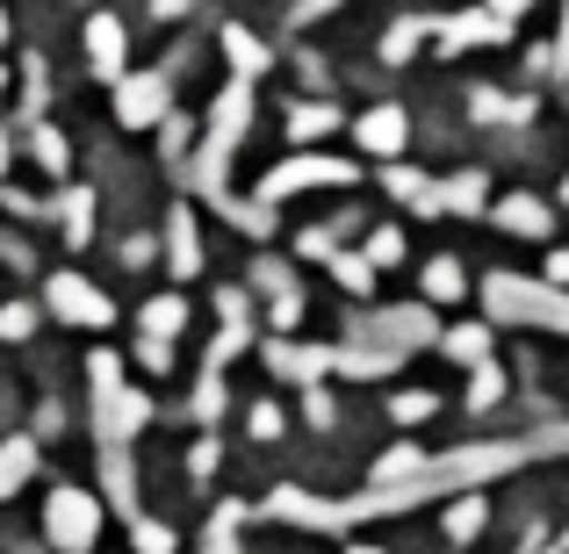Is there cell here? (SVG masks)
<instances>
[{
  "label": "cell",
  "instance_id": "cell-2",
  "mask_svg": "<svg viewBox=\"0 0 569 554\" xmlns=\"http://www.w3.org/2000/svg\"><path fill=\"white\" fill-rule=\"evenodd\" d=\"M483 303H490V318H505V324H533V332H562L569 339V289H556V281L490 274Z\"/></svg>",
  "mask_w": 569,
  "mask_h": 554
},
{
  "label": "cell",
  "instance_id": "cell-39",
  "mask_svg": "<svg viewBox=\"0 0 569 554\" xmlns=\"http://www.w3.org/2000/svg\"><path fill=\"white\" fill-rule=\"evenodd\" d=\"M548 66L569 80V8H562V29H556V51H548Z\"/></svg>",
  "mask_w": 569,
  "mask_h": 554
},
{
  "label": "cell",
  "instance_id": "cell-49",
  "mask_svg": "<svg viewBox=\"0 0 569 554\" xmlns=\"http://www.w3.org/2000/svg\"><path fill=\"white\" fill-rule=\"evenodd\" d=\"M562 202H569V181H562Z\"/></svg>",
  "mask_w": 569,
  "mask_h": 554
},
{
  "label": "cell",
  "instance_id": "cell-38",
  "mask_svg": "<svg viewBox=\"0 0 569 554\" xmlns=\"http://www.w3.org/2000/svg\"><path fill=\"white\" fill-rule=\"evenodd\" d=\"M252 440H281V411H274V403H260V411H252Z\"/></svg>",
  "mask_w": 569,
  "mask_h": 554
},
{
  "label": "cell",
  "instance_id": "cell-40",
  "mask_svg": "<svg viewBox=\"0 0 569 554\" xmlns=\"http://www.w3.org/2000/svg\"><path fill=\"white\" fill-rule=\"evenodd\" d=\"M303 403H310V425H332V396H325V389H310Z\"/></svg>",
  "mask_w": 569,
  "mask_h": 554
},
{
  "label": "cell",
  "instance_id": "cell-47",
  "mask_svg": "<svg viewBox=\"0 0 569 554\" xmlns=\"http://www.w3.org/2000/svg\"><path fill=\"white\" fill-rule=\"evenodd\" d=\"M347 554H382V547H347Z\"/></svg>",
  "mask_w": 569,
  "mask_h": 554
},
{
  "label": "cell",
  "instance_id": "cell-29",
  "mask_svg": "<svg viewBox=\"0 0 569 554\" xmlns=\"http://www.w3.org/2000/svg\"><path fill=\"white\" fill-rule=\"evenodd\" d=\"M66 238H72V245H87V238H94V194H87V188L66 194Z\"/></svg>",
  "mask_w": 569,
  "mask_h": 554
},
{
  "label": "cell",
  "instance_id": "cell-35",
  "mask_svg": "<svg viewBox=\"0 0 569 554\" xmlns=\"http://www.w3.org/2000/svg\"><path fill=\"white\" fill-rule=\"evenodd\" d=\"M238 518H246V512L231 504V512H223L217 526H209V547H202V554H238V541H231V526H238Z\"/></svg>",
  "mask_w": 569,
  "mask_h": 554
},
{
  "label": "cell",
  "instance_id": "cell-13",
  "mask_svg": "<svg viewBox=\"0 0 569 554\" xmlns=\"http://www.w3.org/2000/svg\"><path fill=\"white\" fill-rule=\"evenodd\" d=\"M490 223L512 238H548L556 231V216H548V202H533V194H505L498 209H490Z\"/></svg>",
  "mask_w": 569,
  "mask_h": 554
},
{
  "label": "cell",
  "instance_id": "cell-41",
  "mask_svg": "<svg viewBox=\"0 0 569 554\" xmlns=\"http://www.w3.org/2000/svg\"><path fill=\"white\" fill-rule=\"evenodd\" d=\"M548 281H556V289H569V245L548 252Z\"/></svg>",
  "mask_w": 569,
  "mask_h": 554
},
{
  "label": "cell",
  "instance_id": "cell-18",
  "mask_svg": "<svg viewBox=\"0 0 569 554\" xmlns=\"http://www.w3.org/2000/svg\"><path fill=\"white\" fill-rule=\"evenodd\" d=\"M37 475V440H0V504Z\"/></svg>",
  "mask_w": 569,
  "mask_h": 554
},
{
  "label": "cell",
  "instance_id": "cell-1",
  "mask_svg": "<svg viewBox=\"0 0 569 554\" xmlns=\"http://www.w3.org/2000/svg\"><path fill=\"white\" fill-rule=\"evenodd\" d=\"M548 454H569V425H541V432H519V440H476V446H455V454H426L411 475H397V483H368L361 497L274 490L260 512L281 518V526H310V533H353V526H368V518L418 512V504H432V497L476 490V483H490V475H512V469L548 461Z\"/></svg>",
  "mask_w": 569,
  "mask_h": 554
},
{
  "label": "cell",
  "instance_id": "cell-27",
  "mask_svg": "<svg viewBox=\"0 0 569 554\" xmlns=\"http://www.w3.org/2000/svg\"><path fill=\"white\" fill-rule=\"evenodd\" d=\"M418 37H426V14H403V22L382 37V58H389V66H403V58L418 51Z\"/></svg>",
  "mask_w": 569,
  "mask_h": 554
},
{
  "label": "cell",
  "instance_id": "cell-31",
  "mask_svg": "<svg viewBox=\"0 0 569 554\" xmlns=\"http://www.w3.org/2000/svg\"><path fill=\"white\" fill-rule=\"evenodd\" d=\"M29 152H37L43 173H66V138H58L51 123H37V138H29Z\"/></svg>",
  "mask_w": 569,
  "mask_h": 554
},
{
  "label": "cell",
  "instance_id": "cell-37",
  "mask_svg": "<svg viewBox=\"0 0 569 554\" xmlns=\"http://www.w3.org/2000/svg\"><path fill=\"white\" fill-rule=\"evenodd\" d=\"M138 361L167 374V367H173V339H138Z\"/></svg>",
  "mask_w": 569,
  "mask_h": 554
},
{
  "label": "cell",
  "instance_id": "cell-15",
  "mask_svg": "<svg viewBox=\"0 0 569 554\" xmlns=\"http://www.w3.org/2000/svg\"><path fill=\"white\" fill-rule=\"evenodd\" d=\"M403 138H411L403 109H368V115H361V144H368L376 159H397V152H403Z\"/></svg>",
  "mask_w": 569,
  "mask_h": 554
},
{
  "label": "cell",
  "instance_id": "cell-45",
  "mask_svg": "<svg viewBox=\"0 0 569 554\" xmlns=\"http://www.w3.org/2000/svg\"><path fill=\"white\" fill-rule=\"evenodd\" d=\"M0 173H8V130H0Z\"/></svg>",
  "mask_w": 569,
  "mask_h": 554
},
{
  "label": "cell",
  "instance_id": "cell-46",
  "mask_svg": "<svg viewBox=\"0 0 569 554\" xmlns=\"http://www.w3.org/2000/svg\"><path fill=\"white\" fill-rule=\"evenodd\" d=\"M0 43H8V8H0Z\"/></svg>",
  "mask_w": 569,
  "mask_h": 554
},
{
  "label": "cell",
  "instance_id": "cell-21",
  "mask_svg": "<svg viewBox=\"0 0 569 554\" xmlns=\"http://www.w3.org/2000/svg\"><path fill=\"white\" fill-rule=\"evenodd\" d=\"M318 260H325V266H332V274H339V289H353V295H368V289H376V266H368V260H353V252L325 245Z\"/></svg>",
  "mask_w": 569,
  "mask_h": 554
},
{
  "label": "cell",
  "instance_id": "cell-48",
  "mask_svg": "<svg viewBox=\"0 0 569 554\" xmlns=\"http://www.w3.org/2000/svg\"><path fill=\"white\" fill-rule=\"evenodd\" d=\"M0 94H8V72H0Z\"/></svg>",
  "mask_w": 569,
  "mask_h": 554
},
{
  "label": "cell",
  "instance_id": "cell-44",
  "mask_svg": "<svg viewBox=\"0 0 569 554\" xmlns=\"http://www.w3.org/2000/svg\"><path fill=\"white\" fill-rule=\"evenodd\" d=\"M188 8V0H152V14H181Z\"/></svg>",
  "mask_w": 569,
  "mask_h": 554
},
{
  "label": "cell",
  "instance_id": "cell-25",
  "mask_svg": "<svg viewBox=\"0 0 569 554\" xmlns=\"http://www.w3.org/2000/svg\"><path fill=\"white\" fill-rule=\"evenodd\" d=\"M440 209L476 216V209H483V173H455V181H440Z\"/></svg>",
  "mask_w": 569,
  "mask_h": 554
},
{
  "label": "cell",
  "instance_id": "cell-34",
  "mask_svg": "<svg viewBox=\"0 0 569 554\" xmlns=\"http://www.w3.org/2000/svg\"><path fill=\"white\" fill-rule=\"evenodd\" d=\"M397 260H403V231H389V223H382V231L368 238V266H397Z\"/></svg>",
  "mask_w": 569,
  "mask_h": 554
},
{
  "label": "cell",
  "instance_id": "cell-42",
  "mask_svg": "<svg viewBox=\"0 0 569 554\" xmlns=\"http://www.w3.org/2000/svg\"><path fill=\"white\" fill-rule=\"evenodd\" d=\"M332 8H347V0H303L296 14H303V22H318V14H332Z\"/></svg>",
  "mask_w": 569,
  "mask_h": 554
},
{
  "label": "cell",
  "instance_id": "cell-14",
  "mask_svg": "<svg viewBox=\"0 0 569 554\" xmlns=\"http://www.w3.org/2000/svg\"><path fill=\"white\" fill-rule=\"evenodd\" d=\"M101 490H109V512L116 518H138V475H130L123 446H101Z\"/></svg>",
  "mask_w": 569,
  "mask_h": 554
},
{
  "label": "cell",
  "instance_id": "cell-8",
  "mask_svg": "<svg viewBox=\"0 0 569 554\" xmlns=\"http://www.w3.org/2000/svg\"><path fill=\"white\" fill-rule=\"evenodd\" d=\"M167 109H173V87H167V72H123V80H116V115H123L130 130H152V123H167Z\"/></svg>",
  "mask_w": 569,
  "mask_h": 554
},
{
  "label": "cell",
  "instance_id": "cell-26",
  "mask_svg": "<svg viewBox=\"0 0 569 554\" xmlns=\"http://www.w3.org/2000/svg\"><path fill=\"white\" fill-rule=\"evenodd\" d=\"M432 411H440V396H426V389H397V396H389V417H397V425H426Z\"/></svg>",
  "mask_w": 569,
  "mask_h": 554
},
{
  "label": "cell",
  "instance_id": "cell-36",
  "mask_svg": "<svg viewBox=\"0 0 569 554\" xmlns=\"http://www.w3.org/2000/svg\"><path fill=\"white\" fill-rule=\"evenodd\" d=\"M29 332H37V310H29V303L0 310V339H29Z\"/></svg>",
  "mask_w": 569,
  "mask_h": 554
},
{
  "label": "cell",
  "instance_id": "cell-24",
  "mask_svg": "<svg viewBox=\"0 0 569 554\" xmlns=\"http://www.w3.org/2000/svg\"><path fill=\"white\" fill-rule=\"evenodd\" d=\"M461 289H469L461 260H426V303H455Z\"/></svg>",
  "mask_w": 569,
  "mask_h": 554
},
{
  "label": "cell",
  "instance_id": "cell-11",
  "mask_svg": "<svg viewBox=\"0 0 569 554\" xmlns=\"http://www.w3.org/2000/svg\"><path fill=\"white\" fill-rule=\"evenodd\" d=\"M252 346V324H246V295L238 289H223V332H217V346H209V374H223L238 361V353Z\"/></svg>",
  "mask_w": 569,
  "mask_h": 554
},
{
  "label": "cell",
  "instance_id": "cell-16",
  "mask_svg": "<svg viewBox=\"0 0 569 554\" xmlns=\"http://www.w3.org/2000/svg\"><path fill=\"white\" fill-rule=\"evenodd\" d=\"M167 266L173 274H194V266H202V238H194V209H173L167 216Z\"/></svg>",
  "mask_w": 569,
  "mask_h": 554
},
{
  "label": "cell",
  "instance_id": "cell-28",
  "mask_svg": "<svg viewBox=\"0 0 569 554\" xmlns=\"http://www.w3.org/2000/svg\"><path fill=\"white\" fill-rule=\"evenodd\" d=\"M476 115H483V123H527V115H533V101H505V94H490V87H483V94H476Z\"/></svg>",
  "mask_w": 569,
  "mask_h": 554
},
{
  "label": "cell",
  "instance_id": "cell-6",
  "mask_svg": "<svg viewBox=\"0 0 569 554\" xmlns=\"http://www.w3.org/2000/svg\"><path fill=\"white\" fill-rule=\"evenodd\" d=\"M43 541L58 554H94L101 547V497H87V490H51V504H43Z\"/></svg>",
  "mask_w": 569,
  "mask_h": 554
},
{
  "label": "cell",
  "instance_id": "cell-22",
  "mask_svg": "<svg viewBox=\"0 0 569 554\" xmlns=\"http://www.w3.org/2000/svg\"><path fill=\"white\" fill-rule=\"evenodd\" d=\"M440 346H447V361H461V367L490 361V332H483V324H455V332H447Z\"/></svg>",
  "mask_w": 569,
  "mask_h": 554
},
{
  "label": "cell",
  "instance_id": "cell-23",
  "mask_svg": "<svg viewBox=\"0 0 569 554\" xmlns=\"http://www.w3.org/2000/svg\"><path fill=\"white\" fill-rule=\"evenodd\" d=\"M223 51H231V72H246V80H260L267 72V51L252 29H223Z\"/></svg>",
  "mask_w": 569,
  "mask_h": 554
},
{
  "label": "cell",
  "instance_id": "cell-30",
  "mask_svg": "<svg viewBox=\"0 0 569 554\" xmlns=\"http://www.w3.org/2000/svg\"><path fill=\"white\" fill-rule=\"evenodd\" d=\"M505 396V367L498 361H476V382H469V403L476 411H490V403Z\"/></svg>",
  "mask_w": 569,
  "mask_h": 554
},
{
  "label": "cell",
  "instance_id": "cell-10",
  "mask_svg": "<svg viewBox=\"0 0 569 554\" xmlns=\"http://www.w3.org/2000/svg\"><path fill=\"white\" fill-rule=\"evenodd\" d=\"M267 367L281 374V382H318V374H332V346H289V339H267Z\"/></svg>",
  "mask_w": 569,
  "mask_h": 554
},
{
  "label": "cell",
  "instance_id": "cell-33",
  "mask_svg": "<svg viewBox=\"0 0 569 554\" xmlns=\"http://www.w3.org/2000/svg\"><path fill=\"white\" fill-rule=\"evenodd\" d=\"M418 461H426V454H418V446H389V454L376 461V483H397V475H411Z\"/></svg>",
  "mask_w": 569,
  "mask_h": 554
},
{
  "label": "cell",
  "instance_id": "cell-9",
  "mask_svg": "<svg viewBox=\"0 0 569 554\" xmlns=\"http://www.w3.org/2000/svg\"><path fill=\"white\" fill-rule=\"evenodd\" d=\"M426 37H440V51L455 58V51H476V43H505L512 22L490 8H469V14H447V22H426Z\"/></svg>",
  "mask_w": 569,
  "mask_h": 554
},
{
  "label": "cell",
  "instance_id": "cell-17",
  "mask_svg": "<svg viewBox=\"0 0 569 554\" xmlns=\"http://www.w3.org/2000/svg\"><path fill=\"white\" fill-rule=\"evenodd\" d=\"M483 526H490V504L476 497V490H455V497H447V541H455V547H469Z\"/></svg>",
  "mask_w": 569,
  "mask_h": 554
},
{
  "label": "cell",
  "instance_id": "cell-7",
  "mask_svg": "<svg viewBox=\"0 0 569 554\" xmlns=\"http://www.w3.org/2000/svg\"><path fill=\"white\" fill-rule=\"evenodd\" d=\"M43 303H51L58 324H80V332H109V318H116V303L87 274H51L43 281Z\"/></svg>",
  "mask_w": 569,
  "mask_h": 554
},
{
  "label": "cell",
  "instance_id": "cell-20",
  "mask_svg": "<svg viewBox=\"0 0 569 554\" xmlns=\"http://www.w3.org/2000/svg\"><path fill=\"white\" fill-rule=\"evenodd\" d=\"M138 324H144V339H173V332L188 324V303H181V295H152Z\"/></svg>",
  "mask_w": 569,
  "mask_h": 554
},
{
  "label": "cell",
  "instance_id": "cell-3",
  "mask_svg": "<svg viewBox=\"0 0 569 554\" xmlns=\"http://www.w3.org/2000/svg\"><path fill=\"white\" fill-rule=\"evenodd\" d=\"M246 123H252V80H246V72H231V87H223L217 109H209V138H202V152H194V188H202V194L223 188V167H231Z\"/></svg>",
  "mask_w": 569,
  "mask_h": 554
},
{
  "label": "cell",
  "instance_id": "cell-4",
  "mask_svg": "<svg viewBox=\"0 0 569 554\" xmlns=\"http://www.w3.org/2000/svg\"><path fill=\"white\" fill-rule=\"evenodd\" d=\"M87 382H94L101 446H130V432H144V417H152V396H144V389H123V361H116V353H94V361H87Z\"/></svg>",
  "mask_w": 569,
  "mask_h": 554
},
{
  "label": "cell",
  "instance_id": "cell-19",
  "mask_svg": "<svg viewBox=\"0 0 569 554\" xmlns=\"http://www.w3.org/2000/svg\"><path fill=\"white\" fill-rule=\"evenodd\" d=\"M332 130H339L332 101H296V109H289V138L296 144H318V138H332Z\"/></svg>",
  "mask_w": 569,
  "mask_h": 554
},
{
  "label": "cell",
  "instance_id": "cell-12",
  "mask_svg": "<svg viewBox=\"0 0 569 554\" xmlns=\"http://www.w3.org/2000/svg\"><path fill=\"white\" fill-rule=\"evenodd\" d=\"M87 66L109 87L123 80V22H116V14H94V22H87Z\"/></svg>",
  "mask_w": 569,
  "mask_h": 554
},
{
  "label": "cell",
  "instance_id": "cell-32",
  "mask_svg": "<svg viewBox=\"0 0 569 554\" xmlns=\"http://www.w3.org/2000/svg\"><path fill=\"white\" fill-rule=\"evenodd\" d=\"M130 533H138V554H173V526H159V518H130Z\"/></svg>",
  "mask_w": 569,
  "mask_h": 554
},
{
  "label": "cell",
  "instance_id": "cell-50",
  "mask_svg": "<svg viewBox=\"0 0 569 554\" xmlns=\"http://www.w3.org/2000/svg\"><path fill=\"white\" fill-rule=\"evenodd\" d=\"M562 554H569V533H562Z\"/></svg>",
  "mask_w": 569,
  "mask_h": 554
},
{
  "label": "cell",
  "instance_id": "cell-43",
  "mask_svg": "<svg viewBox=\"0 0 569 554\" xmlns=\"http://www.w3.org/2000/svg\"><path fill=\"white\" fill-rule=\"evenodd\" d=\"M490 14H505V22H519V14H527V0H490Z\"/></svg>",
  "mask_w": 569,
  "mask_h": 554
},
{
  "label": "cell",
  "instance_id": "cell-5",
  "mask_svg": "<svg viewBox=\"0 0 569 554\" xmlns=\"http://www.w3.org/2000/svg\"><path fill=\"white\" fill-rule=\"evenodd\" d=\"M347 181H361L353 173V159H332V152H296V159H281V167H267V181L252 202H289V194H310V188H347Z\"/></svg>",
  "mask_w": 569,
  "mask_h": 554
}]
</instances>
